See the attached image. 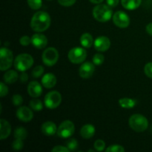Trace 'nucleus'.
Returning <instances> with one entry per match:
<instances>
[{
  "label": "nucleus",
  "mask_w": 152,
  "mask_h": 152,
  "mask_svg": "<svg viewBox=\"0 0 152 152\" xmlns=\"http://www.w3.org/2000/svg\"><path fill=\"white\" fill-rule=\"evenodd\" d=\"M76 1L77 0H58V2L59 4L65 7H70L75 4Z\"/></svg>",
  "instance_id": "nucleus-36"
},
{
  "label": "nucleus",
  "mask_w": 152,
  "mask_h": 152,
  "mask_svg": "<svg viewBox=\"0 0 152 152\" xmlns=\"http://www.w3.org/2000/svg\"><path fill=\"white\" fill-rule=\"evenodd\" d=\"M19 42L22 46H28L31 42V38H30L28 36H24V37H22L20 38Z\"/></svg>",
  "instance_id": "nucleus-35"
},
{
  "label": "nucleus",
  "mask_w": 152,
  "mask_h": 152,
  "mask_svg": "<svg viewBox=\"0 0 152 152\" xmlns=\"http://www.w3.org/2000/svg\"><path fill=\"white\" fill-rule=\"evenodd\" d=\"M28 6L33 10H38L42 7V0H28Z\"/></svg>",
  "instance_id": "nucleus-26"
},
{
  "label": "nucleus",
  "mask_w": 152,
  "mask_h": 152,
  "mask_svg": "<svg viewBox=\"0 0 152 152\" xmlns=\"http://www.w3.org/2000/svg\"><path fill=\"white\" fill-rule=\"evenodd\" d=\"M7 94H8V88L6 86V85L1 82L0 83V96L3 97V96H6Z\"/></svg>",
  "instance_id": "nucleus-37"
},
{
  "label": "nucleus",
  "mask_w": 152,
  "mask_h": 152,
  "mask_svg": "<svg viewBox=\"0 0 152 152\" xmlns=\"http://www.w3.org/2000/svg\"><path fill=\"white\" fill-rule=\"evenodd\" d=\"M28 136V132L23 127H18L14 131V137L16 139L25 140Z\"/></svg>",
  "instance_id": "nucleus-24"
},
{
  "label": "nucleus",
  "mask_w": 152,
  "mask_h": 152,
  "mask_svg": "<svg viewBox=\"0 0 152 152\" xmlns=\"http://www.w3.org/2000/svg\"><path fill=\"white\" fill-rule=\"evenodd\" d=\"M142 0H121L122 5L127 10H135L140 7Z\"/></svg>",
  "instance_id": "nucleus-20"
},
{
  "label": "nucleus",
  "mask_w": 152,
  "mask_h": 152,
  "mask_svg": "<svg viewBox=\"0 0 152 152\" xmlns=\"http://www.w3.org/2000/svg\"><path fill=\"white\" fill-rule=\"evenodd\" d=\"M16 117L22 121L28 123L31 121L34 117L33 111L26 106H22L16 111Z\"/></svg>",
  "instance_id": "nucleus-13"
},
{
  "label": "nucleus",
  "mask_w": 152,
  "mask_h": 152,
  "mask_svg": "<svg viewBox=\"0 0 152 152\" xmlns=\"http://www.w3.org/2000/svg\"><path fill=\"white\" fill-rule=\"evenodd\" d=\"M94 71V64L91 63V62H84L80 66V70H79V74H80V76L82 78L88 79L93 75Z\"/></svg>",
  "instance_id": "nucleus-12"
},
{
  "label": "nucleus",
  "mask_w": 152,
  "mask_h": 152,
  "mask_svg": "<svg viewBox=\"0 0 152 152\" xmlns=\"http://www.w3.org/2000/svg\"><path fill=\"white\" fill-rule=\"evenodd\" d=\"M66 146L70 151H75L78 148V142L74 138H71L66 142Z\"/></svg>",
  "instance_id": "nucleus-27"
},
{
  "label": "nucleus",
  "mask_w": 152,
  "mask_h": 152,
  "mask_svg": "<svg viewBox=\"0 0 152 152\" xmlns=\"http://www.w3.org/2000/svg\"><path fill=\"white\" fill-rule=\"evenodd\" d=\"M94 145L95 149L97 151H102L105 148V142L102 140H97L95 141Z\"/></svg>",
  "instance_id": "nucleus-32"
},
{
  "label": "nucleus",
  "mask_w": 152,
  "mask_h": 152,
  "mask_svg": "<svg viewBox=\"0 0 152 152\" xmlns=\"http://www.w3.org/2000/svg\"><path fill=\"white\" fill-rule=\"evenodd\" d=\"M93 16L98 22H106L112 17V10L108 4H99L94 7Z\"/></svg>",
  "instance_id": "nucleus-2"
},
{
  "label": "nucleus",
  "mask_w": 152,
  "mask_h": 152,
  "mask_svg": "<svg viewBox=\"0 0 152 152\" xmlns=\"http://www.w3.org/2000/svg\"><path fill=\"white\" fill-rule=\"evenodd\" d=\"M43 73H44V68L41 65H38L33 69L32 76L35 78H38L42 75Z\"/></svg>",
  "instance_id": "nucleus-28"
},
{
  "label": "nucleus",
  "mask_w": 152,
  "mask_h": 152,
  "mask_svg": "<svg viewBox=\"0 0 152 152\" xmlns=\"http://www.w3.org/2000/svg\"><path fill=\"white\" fill-rule=\"evenodd\" d=\"M89 151H92V152H93V151H94V150H88V152Z\"/></svg>",
  "instance_id": "nucleus-43"
},
{
  "label": "nucleus",
  "mask_w": 152,
  "mask_h": 152,
  "mask_svg": "<svg viewBox=\"0 0 152 152\" xmlns=\"http://www.w3.org/2000/svg\"><path fill=\"white\" fill-rule=\"evenodd\" d=\"M45 105L47 108L50 109H53L59 106L62 102V96L60 93L56 91H53L47 94L45 96Z\"/></svg>",
  "instance_id": "nucleus-6"
},
{
  "label": "nucleus",
  "mask_w": 152,
  "mask_h": 152,
  "mask_svg": "<svg viewBox=\"0 0 152 152\" xmlns=\"http://www.w3.org/2000/svg\"><path fill=\"white\" fill-rule=\"evenodd\" d=\"M137 101L131 98H122L119 100V104L123 108H132L136 105Z\"/></svg>",
  "instance_id": "nucleus-23"
},
{
  "label": "nucleus",
  "mask_w": 152,
  "mask_h": 152,
  "mask_svg": "<svg viewBox=\"0 0 152 152\" xmlns=\"http://www.w3.org/2000/svg\"><path fill=\"white\" fill-rule=\"evenodd\" d=\"M94 39L92 36L88 33H85L80 37V43L82 45L86 48H89L91 47L94 44Z\"/></svg>",
  "instance_id": "nucleus-21"
},
{
  "label": "nucleus",
  "mask_w": 152,
  "mask_h": 152,
  "mask_svg": "<svg viewBox=\"0 0 152 152\" xmlns=\"http://www.w3.org/2000/svg\"><path fill=\"white\" fill-rule=\"evenodd\" d=\"M95 132L96 130H95L94 126L91 124H86L82 127L80 130V134L82 137L85 139H90L94 135Z\"/></svg>",
  "instance_id": "nucleus-19"
},
{
  "label": "nucleus",
  "mask_w": 152,
  "mask_h": 152,
  "mask_svg": "<svg viewBox=\"0 0 152 152\" xmlns=\"http://www.w3.org/2000/svg\"><path fill=\"white\" fill-rule=\"evenodd\" d=\"M42 86L46 88H52L56 84V77L54 74L51 73H48L45 74L42 78Z\"/></svg>",
  "instance_id": "nucleus-17"
},
{
  "label": "nucleus",
  "mask_w": 152,
  "mask_h": 152,
  "mask_svg": "<svg viewBox=\"0 0 152 152\" xmlns=\"http://www.w3.org/2000/svg\"><path fill=\"white\" fill-rule=\"evenodd\" d=\"M104 56L101 53H96L93 56V63L95 65H100L104 62Z\"/></svg>",
  "instance_id": "nucleus-29"
},
{
  "label": "nucleus",
  "mask_w": 152,
  "mask_h": 152,
  "mask_svg": "<svg viewBox=\"0 0 152 152\" xmlns=\"http://www.w3.org/2000/svg\"><path fill=\"white\" fill-rule=\"evenodd\" d=\"M68 59L74 64H80L86 59L87 52L83 48H74L68 52Z\"/></svg>",
  "instance_id": "nucleus-7"
},
{
  "label": "nucleus",
  "mask_w": 152,
  "mask_h": 152,
  "mask_svg": "<svg viewBox=\"0 0 152 152\" xmlns=\"http://www.w3.org/2000/svg\"><path fill=\"white\" fill-rule=\"evenodd\" d=\"M125 148L120 145H112L107 148L106 152H123Z\"/></svg>",
  "instance_id": "nucleus-30"
},
{
  "label": "nucleus",
  "mask_w": 152,
  "mask_h": 152,
  "mask_svg": "<svg viewBox=\"0 0 152 152\" xmlns=\"http://www.w3.org/2000/svg\"><path fill=\"white\" fill-rule=\"evenodd\" d=\"M24 146V143L22 140L20 139H16L13 142V144H12V147L14 150L16 151H19V150L22 149Z\"/></svg>",
  "instance_id": "nucleus-31"
},
{
  "label": "nucleus",
  "mask_w": 152,
  "mask_h": 152,
  "mask_svg": "<svg viewBox=\"0 0 152 152\" xmlns=\"http://www.w3.org/2000/svg\"><path fill=\"white\" fill-rule=\"evenodd\" d=\"M120 0H106V2L108 5L111 7H115L118 5Z\"/></svg>",
  "instance_id": "nucleus-39"
},
{
  "label": "nucleus",
  "mask_w": 152,
  "mask_h": 152,
  "mask_svg": "<svg viewBox=\"0 0 152 152\" xmlns=\"http://www.w3.org/2000/svg\"><path fill=\"white\" fill-rule=\"evenodd\" d=\"M144 71L147 77L152 79V62H148L145 65Z\"/></svg>",
  "instance_id": "nucleus-34"
},
{
  "label": "nucleus",
  "mask_w": 152,
  "mask_h": 152,
  "mask_svg": "<svg viewBox=\"0 0 152 152\" xmlns=\"http://www.w3.org/2000/svg\"><path fill=\"white\" fill-rule=\"evenodd\" d=\"M0 126H1V129H0V131H1L0 138H1V140H4L10 134L11 126H10V123L7 120H4V119H1L0 120Z\"/></svg>",
  "instance_id": "nucleus-18"
},
{
  "label": "nucleus",
  "mask_w": 152,
  "mask_h": 152,
  "mask_svg": "<svg viewBox=\"0 0 152 152\" xmlns=\"http://www.w3.org/2000/svg\"><path fill=\"white\" fill-rule=\"evenodd\" d=\"M12 101H13V105H16V106H19L22 104L23 102V98L21 95L19 94H15L13 96V99H12Z\"/></svg>",
  "instance_id": "nucleus-33"
},
{
  "label": "nucleus",
  "mask_w": 152,
  "mask_h": 152,
  "mask_svg": "<svg viewBox=\"0 0 152 152\" xmlns=\"http://www.w3.org/2000/svg\"><path fill=\"white\" fill-rule=\"evenodd\" d=\"M94 46L97 51L105 52L109 49L111 46V41L106 37H99L95 39Z\"/></svg>",
  "instance_id": "nucleus-11"
},
{
  "label": "nucleus",
  "mask_w": 152,
  "mask_h": 152,
  "mask_svg": "<svg viewBox=\"0 0 152 152\" xmlns=\"http://www.w3.org/2000/svg\"><path fill=\"white\" fill-rule=\"evenodd\" d=\"M14 67L18 71H24L30 69L34 64V59L28 53H22L18 55L14 60Z\"/></svg>",
  "instance_id": "nucleus-4"
},
{
  "label": "nucleus",
  "mask_w": 152,
  "mask_h": 152,
  "mask_svg": "<svg viewBox=\"0 0 152 152\" xmlns=\"http://www.w3.org/2000/svg\"><path fill=\"white\" fill-rule=\"evenodd\" d=\"M113 22L120 28H126L130 25V18L125 12L117 11L113 16Z\"/></svg>",
  "instance_id": "nucleus-10"
},
{
  "label": "nucleus",
  "mask_w": 152,
  "mask_h": 152,
  "mask_svg": "<svg viewBox=\"0 0 152 152\" xmlns=\"http://www.w3.org/2000/svg\"><path fill=\"white\" fill-rule=\"evenodd\" d=\"M30 106L35 111H40L43 108L42 101L39 100V99H36V98L32 99L30 101Z\"/></svg>",
  "instance_id": "nucleus-25"
},
{
  "label": "nucleus",
  "mask_w": 152,
  "mask_h": 152,
  "mask_svg": "<svg viewBox=\"0 0 152 152\" xmlns=\"http://www.w3.org/2000/svg\"><path fill=\"white\" fill-rule=\"evenodd\" d=\"M31 43L35 48L38 49H42L46 47L48 44V39L42 34H35L31 37Z\"/></svg>",
  "instance_id": "nucleus-14"
},
{
  "label": "nucleus",
  "mask_w": 152,
  "mask_h": 152,
  "mask_svg": "<svg viewBox=\"0 0 152 152\" xmlns=\"http://www.w3.org/2000/svg\"><path fill=\"white\" fill-rule=\"evenodd\" d=\"M48 1H51V0H48Z\"/></svg>",
  "instance_id": "nucleus-44"
},
{
  "label": "nucleus",
  "mask_w": 152,
  "mask_h": 152,
  "mask_svg": "<svg viewBox=\"0 0 152 152\" xmlns=\"http://www.w3.org/2000/svg\"><path fill=\"white\" fill-rule=\"evenodd\" d=\"M75 132V126L70 120L63 121L57 129L58 136L62 138H68L72 136Z\"/></svg>",
  "instance_id": "nucleus-9"
},
{
  "label": "nucleus",
  "mask_w": 152,
  "mask_h": 152,
  "mask_svg": "<svg viewBox=\"0 0 152 152\" xmlns=\"http://www.w3.org/2000/svg\"><path fill=\"white\" fill-rule=\"evenodd\" d=\"M131 129L137 132H142L148 129V121L145 117L140 114H133L129 120Z\"/></svg>",
  "instance_id": "nucleus-3"
},
{
  "label": "nucleus",
  "mask_w": 152,
  "mask_h": 152,
  "mask_svg": "<svg viewBox=\"0 0 152 152\" xmlns=\"http://www.w3.org/2000/svg\"><path fill=\"white\" fill-rule=\"evenodd\" d=\"M50 25V17L49 14L44 11H38L33 16L31 22V27L34 31L43 32L48 29Z\"/></svg>",
  "instance_id": "nucleus-1"
},
{
  "label": "nucleus",
  "mask_w": 152,
  "mask_h": 152,
  "mask_svg": "<svg viewBox=\"0 0 152 152\" xmlns=\"http://www.w3.org/2000/svg\"><path fill=\"white\" fill-rule=\"evenodd\" d=\"M28 94L34 98L39 97L42 93V88L40 83L37 81H32L28 84Z\"/></svg>",
  "instance_id": "nucleus-15"
},
{
  "label": "nucleus",
  "mask_w": 152,
  "mask_h": 152,
  "mask_svg": "<svg viewBox=\"0 0 152 152\" xmlns=\"http://www.w3.org/2000/svg\"><path fill=\"white\" fill-rule=\"evenodd\" d=\"M41 131L45 136H53L57 132V128L54 123L51 121L45 122L41 127Z\"/></svg>",
  "instance_id": "nucleus-16"
},
{
  "label": "nucleus",
  "mask_w": 152,
  "mask_h": 152,
  "mask_svg": "<svg viewBox=\"0 0 152 152\" xmlns=\"http://www.w3.org/2000/svg\"><path fill=\"white\" fill-rule=\"evenodd\" d=\"M51 151L54 152H69L70 150L67 146H62V145H56L54 148H52Z\"/></svg>",
  "instance_id": "nucleus-38"
},
{
  "label": "nucleus",
  "mask_w": 152,
  "mask_h": 152,
  "mask_svg": "<svg viewBox=\"0 0 152 152\" xmlns=\"http://www.w3.org/2000/svg\"><path fill=\"white\" fill-rule=\"evenodd\" d=\"M146 32L149 34L150 36H152V23H149L146 26Z\"/></svg>",
  "instance_id": "nucleus-41"
},
{
  "label": "nucleus",
  "mask_w": 152,
  "mask_h": 152,
  "mask_svg": "<svg viewBox=\"0 0 152 152\" xmlns=\"http://www.w3.org/2000/svg\"><path fill=\"white\" fill-rule=\"evenodd\" d=\"M0 69L1 71H6L11 67L13 61V53L6 48H1L0 50Z\"/></svg>",
  "instance_id": "nucleus-5"
},
{
  "label": "nucleus",
  "mask_w": 152,
  "mask_h": 152,
  "mask_svg": "<svg viewBox=\"0 0 152 152\" xmlns=\"http://www.w3.org/2000/svg\"><path fill=\"white\" fill-rule=\"evenodd\" d=\"M89 1H91V3H93V4H100L101 2H102L103 1V0H89Z\"/></svg>",
  "instance_id": "nucleus-42"
},
{
  "label": "nucleus",
  "mask_w": 152,
  "mask_h": 152,
  "mask_svg": "<svg viewBox=\"0 0 152 152\" xmlns=\"http://www.w3.org/2000/svg\"><path fill=\"white\" fill-rule=\"evenodd\" d=\"M19 79H20V81L22 82V83H26L28 80V74H27L26 73H25V71H24V72L21 74L20 77H19Z\"/></svg>",
  "instance_id": "nucleus-40"
},
{
  "label": "nucleus",
  "mask_w": 152,
  "mask_h": 152,
  "mask_svg": "<svg viewBox=\"0 0 152 152\" xmlns=\"http://www.w3.org/2000/svg\"><path fill=\"white\" fill-rule=\"evenodd\" d=\"M3 78H4V82H5L6 83L12 84V83H14L17 80L18 74L16 73V71H13V70H10V71H7V72L4 74Z\"/></svg>",
  "instance_id": "nucleus-22"
},
{
  "label": "nucleus",
  "mask_w": 152,
  "mask_h": 152,
  "mask_svg": "<svg viewBox=\"0 0 152 152\" xmlns=\"http://www.w3.org/2000/svg\"><path fill=\"white\" fill-rule=\"evenodd\" d=\"M42 61L47 66H53L59 59V53L54 48H48L42 53Z\"/></svg>",
  "instance_id": "nucleus-8"
}]
</instances>
